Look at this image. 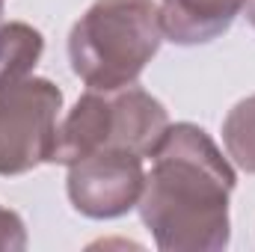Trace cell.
Here are the masks:
<instances>
[{
	"label": "cell",
	"instance_id": "1",
	"mask_svg": "<svg viewBox=\"0 0 255 252\" xmlns=\"http://www.w3.org/2000/svg\"><path fill=\"white\" fill-rule=\"evenodd\" d=\"M238 184L205 127L175 122L151 151L139 196L142 226L160 252H223L232 241L229 196Z\"/></svg>",
	"mask_w": 255,
	"mask_h": 252
},
{
	"label": "cell",
	"instance_id": "2",
	"mask_svg": "<svg viewBox=\"0 0 255 252\" xmlns=\"http://www.w3.org/2000/svg\"><path fill=\"white\" fill-rule=\"evenodd\" d=\"M160 42L154 0H95L68 33V63L89 89H122L136 83Z\"/></svg>",
	"mask_w": 255,
	"mask_h": 252
},
{
	"label": "cell",
	"instance_id": "3",
	"mask_svg": "<svg viewBox=\"0 0 255 252\" xmlns=\"http://www.w3.org/2000/svg\"><path fill=\"white\" fill-rule=\"evenodd\" d=\"M166 127V107L136 83L122 89H89L77 98L63 125H57L51 163L68 166L107 148L151 157Z\"/></svg>",
	"mask_w": 255,
	"mask_h": 252
},
{
	"label": "cell",
	"instance_id": "4",
	"mask_svg": "<svg viewBox=\"0 0 255 252\" xmlns=\"http://www.w3.org/2000/svg\"><path fill=\"white\" fill-rule=\"evenodd\" d=\"M63 89L48 77H27L0 89V175H24L51 163Z\"/></svg>",
	"mask_w": 255,
	"mask_h": 252
},
{
	"label": "cell",
	"instance_id": "5",
	"mask_svg": "<svg viewBox=\"0 0 255 252\" xmlns=\"http://www.w3.org/2000/svg\"><path fill=\"white\" fill-rule=\"evenodd\" d=\"M145 187L142 157L133 151H95L68 163V202L89 220H116L139 205Z\"/></svg>",
	"mask_w": 255,
	"mask_h": 252
},
{
	"label": "cell",
	"instance_id": "6",
	"mask_svg": "<svg viewBox=\"0 0 255 252\" xmlns=\"http://www.w3.org/2000/svg\"><path fill=\"white\" fill-rule=\"evenodd\" d=\"M241 9L244 0H163L160 27L163 36L181 48L208 45L235 24Z\"/></svg>",
	"mask_w": 255,
	"mask_h": 252
},
{
	"label": "cell",
	"instance_id": "7",
	"mask_svg": "<svg viewBox=\"0 0 255 252\" xmlns=\"http://www.w3.org/2000/svg\"><path fill=\"white\" fill-rule=\"evenodd\" d=\"M45 54V36L24 21L0 24V89L27 80Z\"/></svg>",
	"mask_w": 255,
	"mask_h": 252
},
{
	"label": "cell",
	"instance_id": "8",
	"mask_svg": "<svg viewBox=\"0 0 255 252\" xmlns=\"http://www.w3.org/2000/svg\"><path fill=\"white\" fill-rule=\"evenodd\" d=\"M223 145L244 172L255 175V95L238 101L223 119Z\"/></svg>",
	"mask_w": 255,
	"mask_h": 252
},
{
	"label": "cell",
	"instance_id": "9",
	"mask_svg": "<svg viewBox=\"0 0 255 252\" xmlns=\"http://www.w3.org/2000/svg\"><path fill=\"white\" fill-rule=\"evenodd\" d=\"M27 250V226L21 214L0 205V252H21Z\"/></svg>",
	"mask_w": 255,
	"mask_h": 252
},
{
	"label": "cell",
	"instance_id": "10",
	"mask_svg": "<svg viewBox=\"0 0 255 252\" xmlns=\"http://www.w3.org/2000/svg\"><path fill=\"white\" fill-rule=\"evenodd\" d=\"M244 9H247V18H250V24L255 27V0H244Z\"/></svg>",
	"mask_w": 255,
	"mask_h": 252
},
{
	"label": "cell",
	"instance_id": "11",
	"mask_svg": "<svg viewBox=\"0 0 255 252\" xmlns=\"http://www.w3.org/2000/svg\"><path fill=\"white\" fill-rule=\"evenodd\" d=\"M3 3H6V0H0V21H3Z\"/></svg>",
	"mask_w": 255,
	"mask_h": 252
}]
</instances>
